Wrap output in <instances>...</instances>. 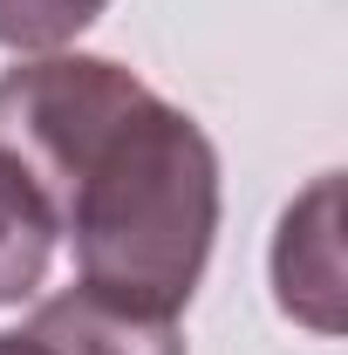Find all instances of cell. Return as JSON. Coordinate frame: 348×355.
I'll return each instance as SVG.
<instances>
[{"label": "cell", "mask_w": 348, "mask_h": 355, "mask_svg": "<svg viewBox=\"0 0 348 355\" xmlns=\"http://www.w3.org/2000/svg\"><path fill=\"white\" fill-rule=\"evenodd\" d=\"M0 157L69 232L89 294L171 321L218 239V150L110 55H35L0 76Z\"/></svg>", "instance_id": "1"}, {"label": "cell", "mask_w": 348, "mask_h": 355, "mask_svg": "<svg viewBox=\"0 0 348 355\" xmlns=\"http://www.w3.org/2000/svg\"><path fill=\"white\" fill-rule=\"evenodd\" d=\"M0 355H184V342L157 314H130L89 287H69L28 314V328H7Z\"/></svg>", "instance_id": "2"}, {"label": "cell", "mask_w": 348, "mask_h": 355, "mask_svg": "<svg viewBox=\"0 0 348 355\" xmlns=\"http://www.w3.org/2000/svg\"><path fill=\"white\" fill-rule=\"evenodd\" d=\"M273 287H280V308L314 321V328H335V287H342V266H335V178H321L301 205L280 219L273 239Z\"/></svg>", "instance_id": "3"}, {"label": "cell", "mask_w": 348, "mask_h": 355, "mask_svg": "<svg viewBox=\"0 0 348 355\" xmlns=\"http://www.w3.org/2000/svg\"><path fill=\"white\" fill-rule=\"evenodd\" d=\"M48 260H55V219L42 191L21 178V164L0 157V308L28 301L42 287Z\"/></svg>", "instance_id": "4"}, {"label": "cell", "mask_w": 348, "mask_h": 355, "mask_svg": "<svg viewBox=\"0 0 348 355\" xmlns=\"http://www.w3.org/2000/svg\"><path fill=\"white\" fill-rule=\"evenodd\" d=\"M110 0H0V48L14 55H55L76 42Z\"/></svg>", "instance_id": "5"}]
</instances>
